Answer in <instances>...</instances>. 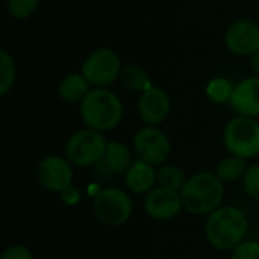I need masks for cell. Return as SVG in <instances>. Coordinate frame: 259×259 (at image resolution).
<instances>
[{
	"mask_svg": "<svg viewBox=\"0 0 259 259\" xmlns=\"http://www.w3.org/2000/svg\"><path fill=\"white\" fill-rule=\"evenodd\" d=\"M249 231L246 214L237 206H220L209 214L205 234L209 244L222 252L234 250Z\"/></svg>",
	"mask_w": 259,
	"mask_h": 259,
	"instance_id": "obj_1",
	"label": "cell"
},
{
	"mask_svg": "<svg viewBox=\"0 0 259 259\" xmlns=\"http://www.w3.org/2000/svg\"><path fill=\"white\" fill-rule=\"evenodd\" d=\"M184 209L194 215H209L220 208L225 197L223 181L211 171H200L188 178L181 190Z\"/></svg>",
	"mask_w": 259,
	"mask_h": 259,
	"instance_id": "obj_2",
	"label": "cell"
},
{
	"mask_svg": "<svg viewBox=\"0 0 259 259\" xmlns=\"http://www.w3.org/2000/svg\"><path fill=\"white\" fill-rule=\"evenodd\" d=\"M123 103L108 88H94L80 103V118L87 127L106 132L115 129L123 120Z\"/></svg>",
	"mask_w": 259,
	"mask_h": 259,
	"instance_id": "obj_3",
	"label": "cell"
},
{
	"mask_svg": "<svg viewBox=\"0 0 259 259\" xmlns=\"http://www.w3.org/2000/svg\"><path fill=\"white\" fill-rule=\"evenodd\" d=\"M226 150L243 159H252L259 155V121L252 117L237 115L231 118L223 131Z\"/></svg>",
	"mask_w": 259,
	"mask_h": 259,
	"instance_id": "obj_4",
	"label": "cell"
},
{
	"mask_svg": "<svg viewBox=\"0 0 259 259\" xmlns=\"http://www.w3.org/2000/svg\"><path fill=\"white\" fill-rule=\"evenodd\" d=\"M132 211V199L120 188H103L93 199V212L105 226L115 228L124 225L131 219Z\"/></svg>",
	"mask_w": 259,
	"mask_h": 259,
	"instance_id": "obj_5",
	"label": "cell"
},
{
	"mask_svg": "<svg viewBox=\"0 0 259 259\" xmlns=\"http://www.w3.org/2000/svg\"><path fill=\"white\" fill-rule=\"evenodd\" d=\"M108 141L102 132L82 129L73 134L65 144V156L73 167H94L103 156Z\"/></svg>",
	"mask_w": 259,
	"mask_h": 259,
	"instance_id": "obj_6",
	"label": "cell"
},
{
	"mask_svg": "<svg viewBox=\"0 0 259 259\" xmlns=\"http://www.w3.org/2000/svg\"><path fill=\"white\" fill-rule=\"evenodd\" d=\"M120 56L106 47L91 52L82 64V74L96 88H108L121 76Z\"/></svg>",
	"mask_w": 259,
	"mask_h": 259,
	"instance_id": "obj_7",
	"label": "cell"
},
{
	"mask_svg": "<svg viewBox=\"0 0 259 259\" xmlns=\"http://www.w3.org/2000/svg\"><path fill=\"white\" fill-rule=\"evenodd\" d=\"M134 150L140 161L150 165H164L171 155L168 137L155 126L141 127L134 137Z\"/></svg>",
	"mask_w": 259,
	"mask_h": 259,
	"instance_id": "obj_8",
	"label": "cell"
},
{
	"mask_svg": "<svg viewBox=\"0 0 259 259\" xmlns=\"http://www.w3.org/2000/svg\"><path fill=\"white\" fill-rule=\"evenodd\" d=\"M73 164L67 158L50 155L38 162L36 181L52 193H64L73 185Z\"/></svg>",
	"mask_w": 259,
	"mask_h": 259,
	"instance_id": "obj_9",
	"label": "cell"
},
{
	"mask_svg": "<svg viewBox=\"0 0 259 259\" xmlns=\"http://www.w3.org/2000/svg\"><path fill=\"white\" fill-rule=\"evenodd\" d=\"M226 49L238 56H252L259 50V24L253 20H237L225 33Z\"/></svg>",
	"mask_w": 259,
	"mask_h": 259,
	"instance_id": "obj_10",
	"label": "cell"
},
{
	"mask_svg": "<svg viewBox=\"0 0 259 259\" xmlns=\"http://www.w3.org/2000/svg\"><path fill=\"white\" fill-rule=\"evenodd\" d=\"M132 152L127 146L118 141H108L106 150L102 159L93 167L96 178L102 181H109L120 175H126L134 164Z\"/></svg>",
	"mask_w": 259,
	"mask_h": 259,
	"instance_id": "obj_11",
	"label": "cell"
},
{
	"mask_svg": "<svg viewBox=\"0 0 259 259\" xmlns=\"http://www.w3.org/2000/svg\"><path fill=\"white\" fill-rule=\"evenodd\" d=\"M182 208L184 203L181 193L164 187L153 188L144 199V209L147 215L159 222L175 219L182 211Z\"/></svg>",
	"mask_w": 259,
	"mask_h": 259,
	"instance_id": "obj_12",
	"label": "cell"
},
{
	"mask_svg": "<svg viewBox=\"0 0 259 259\" xmlns=\"http://www.w3.org/2000/svg\"><path fill=\"white\" fill-rule=\"evenodd\" d=\"M171 111V100L168 94L159 87H150L141 93L138 100L140 118L149 126H158L164 123Z\"/></svg>",
	"mask_w": 259,
	"mask_h": 259,
	"instance_id": "obj_13",
	"label": "cell"
},
{
	"mask_svg": "<svg viewBox=\"0 0 259 259\" xmlns=\"http://www.w3.org/2000/svg\"><path fill=\"white\" fill-rule=\"evenodd\" d=\"M229 105L237 115L252 118L259 117V76L246 77L238 82L234 88Z\"/></svg>",
	"mask_w": 259,
	"mask_h": 259,
	"instance_id": "obj_14",
	"label": "cell"
},
{
	"mask_svg": "<svg viewBox=\"0 0 259 259\" xmlns=\"http://www.w3.org/2000/svg\"><path fill=\"white\" fill-rule=\"evenodd\" d=\"M156 181H158V173L155 171V167L140 159H137L124 175L126 187L135 194L150 193L155 188Z\"/></svg>",
	"mask_w": 259,
	"mask_h": 259,
	"instance_id": "obj_15",
	"label": "cell"
},
{
	"mask_svg": "<svg viewBox=\"0 0 259 259\" xmlns=\"http://www.w3.org/2000/svg\"><path fill=\"white\" fill-rule=\"evenodd\" d=\"M90 87L91 83L82 73H71L61 80L58 87V94L67 103H82V100L91 91Z\"/></svg>",
	"mask_w": 259,
	"mask_h": 259,
	"instance_id": "obj_16",
	"label": "cell"
},
{
	"mask_svg": "<svg viewBox=\"0 0 259 259\" xmlns=\"http://www.w3.org/2000/svg\"><path fill=\"white\" fill-rule=\"evenodd\" d=\"M120 79H121V83L131 91L144 93L150 87H153L147 71L140 65H126L121 71Z\"/></svg>",
	"mask_w": 259,
	"mask_h": 259,
	"instance_id": "obj_17",
	"label": "cell"
},
{
	"mask_svg": "<svg viewBox=\"0 0 259 259\" xmlns=\"http://www.w3.org/2000/svg\"><path fill=\"white\" fill-rule=\"evenodd\" d=\"M247 162L246 159L240 158V156H228L225 159H222V162L217 165L215 175L223 181V182H234L238 179H243L246 171H247Z\"/></svg>",
	"mask_w": 259,
	"mask_h": 259,
	"instance_id": "obj_18",
	"label": "cell"
},
{
	"mask_svg": "<svg viewBox=\"0 0 259 259\" xmlns=\"http://www.w3.org/2000/svg\"><path fill=\"white\" fill-rule=\"evenodd\" d=\"M187 178L184 170H181L176 165H164L159 171H158V182L159 187L168 188V190H175L179 191L184 188V185L187 184Z\"/></svg>",
	"mask_w": 259,
	"mask_h": 259,
	"instance_id": "obj_19",
	"label": "cell"
},
{
	"mask_svg": "<svg viewBox=\"0 0 259 259\" xmlns=\"http://www.w3.org/2000/svg\"><path fill=\"white\" fill-rule=\"evenodd\" d=\"M15 76H17V68L12 56L6 50H2L0 52V94L2 96H6L12 90Z\"/></svg>",
	"mask_w": 259,
	"mask_h": 259,
	"instance_id": "obj_20",
	"label": "cell"
},
{
	"mask_svg": "<svg viewBox=\"0 0 259 259\" xmlns=\"http://www.w3.org/2000/svg\"><path fill=\"white\" fill-rule=\"evenodd\" d=\"M235 85L226 77H215L206 85V96L215 103H229Z\"/></svg>",
	"mask_w": 259,
	"mask_h": 259,
	"instance_id": "obj_21",
	"label": "cell"
},
{
	"mask_svg": "<svg viewBox=\"0 0 259 259\" xmlns=\"http://www.w3.org/2000/svg\"><path fill=\"white\" fill-rule=\"evenodd\" d=\"M41 0H6V9L17 20L29 18L38 8Z\"/></svg>",
	"mask_w": 259,
	"mask_h": 259,
	"instance_id": "obj_22",
	"label": "cell"
},
{
	"mask_svg": "<svg viewBox=\"0 0 259 259\" xmlns=\"http://www.w3.org/2000/svg\"><path fill=\"white\" fill-rule=\"evenodd\" d=\"M243 184L247 196L259 202V164H253L247 168L243 178Z\"/></svg>",
	"mask_w": 259,
	"mask_h": 259,
	"instance_id": "obj_23",
	"label": "cell"
},
{
	"mask_svg": "<svg viewBox=\"0 0 259 259\" xmlns=\"http://www.w3.org/2000/svg\"><path fill=\"white\" fill-rule=\"evenodd\" d=\"M231 259H259V241H243L231 253Z\"/></svg>",
	"mask_w": 259,
	"mask_h": 259,
	"instance_id": "obj_24",
	"label": "cell"
},
{
	"mask_svg": "<svg viewBox=\"0 0 259 259\" xmlns=\"http://www.w3.org/2000/svg\"><path fill=\"white\" fill-rule=\"evenodd\" d=\"M0 259H33V256H32V252L26 246L14 244L3 250Z\"/></svg>",
	"mask_w": 259,
	"mask_h": 259,
	"instance_id": "obj_25",
	"label": "cell"
},
{
	"mask_svg": "<svg viewBox=\"0 0 259 259\" xmlns=\"http://www.w3.org/2000/svg\"><path fill=\"white\" fill-rule=\"evenodd\" d=\"M61 197H62V202L64 203H67V205H76V203L80 202V191L74 185H71L64 193H61Z\"/></svg>",
	"mask_w": 259,
	"mask_h": 259,
	"instance_id": "obj_26",
	"label": "cell"
},
{
	"mask_svg": "<svg viewBox=\"0 0 259 259\" xmlns=\"http://www.w3.org/2000/svg\"><path fill=\"white\" fill-rule=\"evenodd\" d=\"M250 67L256 73V76H259V50L250 56Z\"/></svg>",
	"mask_w": 259,
	"mask_h": 259,
	"instance_id": "obj_27",
	"label": "cell"
},
{
	"mask_svg": "<svg viewBox=\"0 0 259 259\" xmlns=\"http://www.w3.org/2000/svg\"><path fill=\"white\" fill-rule=\"evenodd\" d=\"M258 241H259V240H258Z\"/></svg>",
	"mask_w": 259,
	"mask_h": 259,
	"instance_id": "obj_28",
	"label": "cell"
}]
</instances>
